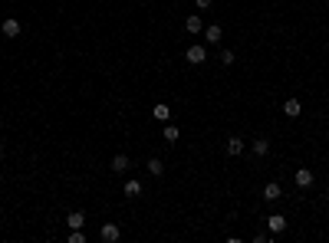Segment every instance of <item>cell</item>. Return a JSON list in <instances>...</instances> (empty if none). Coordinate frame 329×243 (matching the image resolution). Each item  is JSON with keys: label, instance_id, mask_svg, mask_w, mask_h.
<instances>
[{"label": "cell", "instance_id": "cell-2", "mask_svg": "<svg viewBox=\"0 0 329 243\" xmlns=\"http://www.w3.org/2000/svg\"><path fill=\"white\" fill-rule=\"evenodd\" d=\"M99 240H102V243H119V240H122L119 223H102V230H99Z\"/></svg>", "mask_w": 329, "mask_h": 243}, {"label": "cell", "instance_id": "cell-20", "mask_svg": "<svg viewBox=\"0 0 329 243\" xmlns=\"http://www.w3.org/2000/svg\"><path fill=\"white\" fill-rule=\"evenodd\" d=\"M211 3H214V0H194V7H197V10H208Z\"/></svg>", "mask_w": 329, "mask_h": 243}, {"label": "cell", "instance_id": "cell-3", "mask_svg": "<svg viewBox=\"0 0 329 243\" xmlns=\"http://www.w3.org/2000/svg\"><path fill=\"white\" fill-rule=\"evenodd\" d=\"M20 30H23V26H20V20H17V17H7V20L0 23V33L7 36V40H17V36H20Z\"/></svg>", "mask_w": 329, "mask_h": 243}, {"label": "cell", "instance_id": "cell-7", "mask_svg": "<svg viewBox=\"0 0 329 243\" xmlns=\"http://www.w3.org/2000/svg\"><path fill=\"white\" fill-rule=\"evenodd\" d=\"M280 197H283V188H280L276 181H267V188H263V200H270V204H274V200H280Z\"/></svg>", "mask_w": 329, "mask_h": 243}, {"label": "cell", "instance_id": "cell-12", "mask_svg": "<svg viewBox=\"0 0 329 243\" xmlns=\"http://www.w3.org/2000/svg\"><path fill=\"white\" fill-rule=\"evenodd\" d=\"M185 30H188L191 36H197L201 30H204V23H201V17H197V13H191V17L185 20Z\"/></svg>", "mask_w": 329, "mask_h": 243}, {"label": "cell", "instance_id": "cell-11", "mask_svg": "<svg viewBox=\"0 0 329 243\" xmlns=\"http://www.w3.org/2000/svg\"><path fill=\"white\" fill-rule=\"evenodd\" d=\"M152 119H155V122H162V125H164V122H171V109H168L164 102H158V105L152 109Z\"/></svg>", "mask_w": 329, "mask_h": 243}, {"label": "cell", "instance_id": "cell-10", "mask_svg": "<svg viewBox=\"0 0 329 243\" xmlns=\"http://www.w3.org/2000/svg\"><path fill=\"white\" fill-rule=\"evenodd\" d=\"M283 115H290V119H300V115H303V105H300V99H286V102H283Z\"/></svg>", "mask_w": 329, "mask_h": 243}, {"label": "cell", "instance_id": "cell-5", "mask_svg": "<svg viewBox=\"0 0 329 243\" xmlns=\"http://www.w3.org/2000/svg\"><path fill=\"white\" fill-rule=\"evenodd\" d=\"M313 181H316V177H313L309 168H296V188H300V191H309V188H313Z\"/></svg>", "mask_w": 329, "mask_h": 243}, {"label": "cell", "instance_id": "cell-6", "mask_svg": "<svg viewBox=\"0 0 329 243\" xmlns=\"http://www.w3.org/2000/svg\"><path fill=\"white\" fill-rule=\"evenodd\" d=\"M267 227H270V233L276 237V233L286 230V217H283V214H270V217H267Z\"/></svg>", "mask_w": 329, "mask_h": 243}, {"label": "cell", "instance_id": "cell-9", "mask_svg": "<svg viewBox=\"0 0 329 243\" xmlns=\"http://www.w3.org/2000/svg\"><path fill=\"white\" fill-rule=\"evenodd\" d=\"M66 223H69V230H82V227H86V214H82V210H73V214L66 217Z\"/></svg>", "mask_w": 329, "mask_h": 243}, {"label": "cell", "instance_id": "cell-18", "mask_svg": "<svg viewBox=\"0 0 329 243\" xmlns=\"http://www.w3.org/2000/svg\"><path fill=\"white\" fill-rule=\"evenodd\" d=\"M234 59H237L234 49H220V66H234Z\"/></svg>", "mask_w": 329, "mask_h": 243}, {"label": "cell", "instance_id": "cell-19", "mask_svg": "<svg viewBox=\"0 0 329 243\" xmlns=\"http://www.w3.org/2000/svg\"><path fill=\"white\" fill-rule=\"evenodd\" d=\"M69 243H86V233H82V230H73V233H69Z\"/></svg>", "mask_w": 329, "mask_h": 243}, {"label": "cell", "instance_id": "cell-1", "mask_svg": "<svg viewBox=\"0 0 329 243\" xmlns=\"http://www.w3.org/2000/svg\"><path fill=\"white\" fill-rule=\"evenodd\" d=\"M185 59L191 63V66H201V63H208V46H201V43H191L185 49Z\"/></svg>", "mask_w": 329, "mask_h": 243}, {"label": "cell", "instance_id": "cell-4", "mask_svg": "<svg viewBox=\"0 0 329 243\" xmlns=\"http://www.w3.org/2000/svg\"><path fill=\"white\" fill-rule=\"evenodd\" d=\"M201 33H204V43H208V46H218L220 36H224V30H220V23H211V26L201 30Z\"/></svg>", "mask_w": 329, "mask_h": 243}, {"label": "cell", "instance_id": "cell-14", "mask_svg": "<svg viewBox=\"0 0 329 243\" xmlns=\"http://www.w3.org/2000/svg\"><path fill=\"white\" fill-rule=\"evenodd\" d=\"M129 171V155H115L112 158V174H125Z\"/></svg>", "mask_w": 329, "mask_h": 243}, {"label": "cell", "instance_id": "cell-13", "mask_svg": "<svg viewBox=\"0 0 329 243\" xmlns=\"http://www.w3.org/2000/svg\"><path fill=\"white\" fill-rule=\"evenodd\" d=\"M250 148H253V155H257V158H267V155H270V142H267V138H253Z\"/></svg>", "mask_w": 329, "mask_h": 243}, {"label": "cell", "instance_id": "cell-15", "mask_svg": "<svg viewBox=\"0 0 329 243\" xmlns=\"http://www.w3.org/2000/svg\"><path fill=\"white\" fill-rule=\"evenodd\" d=\"M125 197H142V181H125Z\"/></svg>", "mask_w": 329, "mask_h": 243}, {"label": "cell", "instance_id": "cell-21", "mask_svg": "<svg viewBox=\"0 0 329 243\" xmlns=\"http://www.w3.org/2000/svg\"><path fill=\"white\" fill-rule=\"evenodd\" d=\"M0 161H3V148H0Z\"/></svg>", "mask_w": 329, "mask_h": 243}, {"label": "cell", "instance_id": "cell-17", "mask_svg": "<svg viewBox=\"0 0 329 243\" xmlns=\"http://www.w3.org/2000/svg\"><path fill=\"white\" fill-rule=\"evenodd\" d=\"M178 138H181V132H178L175 125H168V122H164V142H168V145H175Z\"/></svg>", "mask_w": 329, "mask_h": 243}, {"label": "cell", "instance_id": "cell-8", "mask_svg": "<svg viewBox=\"0 0 329 243\" xmlns=\"http://www.w3.org/2000/svg\"><path fill=\"white\" fill-rule=\"evenodd\" d=\"M227 155L230 158L244 155V138H241V135H230V138H227Z\"/></svg>", "mask_w": 329, "mask_h": 243}, {"label": "cell", "instance_id": "cell-16", "mask_svg": "<svg viewBox=\"0 0 329 243\" xmlns=\"http://www.w3.org/2000/svg\"><path fill=\"white\" fill-rule=\"evenodd\" d=\"M145 168H148V174H152V177H162V174H164L162 158H148V165H145Z\"/></svg>", "mask_w": 329, "mask_h": 243}]
</instances>
